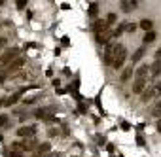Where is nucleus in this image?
<instances>
[{"label": "nucleus", "mask_w": 161, "mask_h": 157, "mask_svg": "<svg viewBox=\"0 0 161 157\" xmlns=\"http://www.w3.org/2000/svg\"><path fill=\"white\" fill-rule=\"evenodd\" d=\"M125 59H127V47L125 46H121V44H118V47H116V53H114V62H112V68H121L123 66V62H125Z\"/></svg>", "instance_id": "1"}, {"label": "nucleus", "mask_w": 161, "mask_h": 157, "mask_svg": "<svg viewBox=\"0 0 161 157\" xmlns=\"http://www.w3.org/2000/svg\"><path fill=\"white\" fill-rule=\"evenodd\" d=\"M19 53H21V49H19V47H12V49H6L2 55H0V62H2V64H12L14 61H17Z\"/></svg>", "instance_id": "2"}, {"label": "nucleus", "mask_w": 161, "mask_h": 157, "mask_svg": "<svg viewBox=\"0 0 161 157\" xmlns=\"http://www.w3.org/2000/svg\"><path fill=\"white\" fill-rule=\"evenodd\" d=\"M116 47H118V44H108V46H106V49H104V64H106V66H112Z\"/></svg>", "instance_id": "3"}, {"label": "nucleus", "mask_w": 161, "mask_h": 157, "mask_svg": "<svg viewBox=\"0 0 161 157\" xmlns=\"http://www.w3.org/2000/svg\"><path fill=\"white\" fill-rule=\"evenodd\" d=\"M146 84H148L146 78H135V82H133V93H144L146 91Z\"/></svg>", "instance_id": "4"}, {"label": "nucleus", "mask_w": 161, "mask_h": 157, "mask_svg": "<svg viewBox=\"0 0 161 157\" xmlns=\"http://www.w3.org/2000/svg\"><path fill=\"white\" fill-rule=\"evenodd\" d=\"M17 134L23 136V138H27V136H34V134H36V127H32V125L19 127V129H17Z\"/></svg>", "instance_id": "5"}, {"label": "nucleus", "mask_w": 161, "mask_h": 157, "mask_svg": "<svg viewBox=\"0 0 161 157\" xmlns=\"http://www.w3.org/2000/svg\"><path fill=\"white\" fill-rule=\"evenodd\" d=\"M51 112H53V108H42V110H38L34 116H36V117H40V119H49V121H51V119H55Z\"/></svg>", "instance_id": "6"}, {"label": "nucleus", "mask_w": 161, "mask_h": 157, "mask_svg": "<svg viewBox=\"0 0 161 157\" xmlns=\"http://www.w3.org/2000/svg\"><path fill=\"white\" fill-rule=\"evenodd\" d=\"M131 76H133V64H131V66H125V68L121 70V76H119V82H121V84L129 82V80H131Z\"/></svg>", "instance_id": "7"}, {"label": "nucleus", "mask_w": 161, "mask_h": 157, "mask_svg": "<svg viewBox=\"0 0 161 157\" xmlns=\"http://www.w3.org/2000/svg\"><path fill=\"white\" fill-rule=\"evenodd\" d=\"M108 27H106V21H103V19H97L95 23H93V30H95V34L99 36L101 32H104Z\"/></svg>", "instance_id": "8"}, {"label": "nucleus", "mask_w": 161, "mask_h": 157, "mask_svg": "<svg viewBox=\"0 0 161 157\" xmlns=\"http://www.w3.org/2000/svg\"><path fill=\"white\" fill-rule=\"evenodd\" d=\"M150 72V64H140L136 70H135V78H146Z\"/></svg>", "instance_id": "9"}, {"label": "nucleus", "mask_w": 161, "mask_h": 157, "mask_svg": "<svg viewBox=\"0 0 161 157\" xmlns=\"http://www.w3.org/2000/svg\"><path fill=\"white\" fill-rule=\"evenodd\" d=\"M112 36H114V32H112V30H108V29H106V30H104V32H101V34H99V36H97V42H99V44H106V42H108V40H110V38H112Z\"/></svg>", "instance_id": "10"}, {"label": "nucleus", "mask_w": 161, "mask_h": 157, "mask_svg": "<svg viewBox=\"0 0 161 157\" xmlns=\"http://www.w3.org/2000/svg\"><path fill=\"white\" fill-rule=\"evenodd\" d=\"M23 64H25V61H23V59H17V61H14L12 64H8V66H6V70H8V74H10V72H15V70L23 68Z\"/></svg>", "instance_id": "11"}, {"label": "nucleus", "mask_w": 161, "mask_h": 157, "mask_svg": "<svg viewBox=\"0 0 161 157\" xmlns=\"http://www.w3.org/2000/svg\"><path fill=\"white\" fill-rule=\"evenodd\" d=\"M150 74H152V78H157L159 74H161V61L157 59L153 64H150Z\"/></svg>", "instance_id": "12"}, {"label": "nucleus", "mask_w": 161, "mask_h": 157, "mask_svg": "<svg viewBox=\"0 0 161 157\" xmlns=\"http://www.w3.org/2000/svg\"><path fill=\"white\" fill-rule=\"evenodd\" d=\"M144 53H146V49H144V47H138V49L133 53V62H138V61L144 57Z\"/></svg>", "instance_id": "13"}, {"label": "nucleus", "mask_w": 161, "mask_h": 157, "mask_svg": "<svg viewBox=\"0 0 161 157\" xmlns=\"http://www.w3.org/2000/svg\"><path fill=\"white\" fill-rule=\"evenodd\" d=\"M104 21H106V27H112V25H114V23L118 21V15H116V14H108Z\"/></svg>", "instance_id": "14"}, {"label": "nucleus", "mask_w": 161, "mask_h": 157, "mask_svg": "<svg viewBox=\"0 0 161 157\" xmlns=\"http://www.w3.org/2000/svg\"><path fill=\"white\" fill-rule=\"evenodd\" d=\"M152 25H153V23H152L150 19H142V21H140V27H142L146 32H150V30H152Z\"/></svg>", "instance_id": "15"}, {"label": "nucleus", "mask_w": 161, "mask_h": 157, "mask_svg": "<svg viewBox=\"0 0 161 157\" xmlns=\"http://www.w3.org/2000/svg\"><path fill=\"white\" fill-rule=\"evenodd\" d=\"M153 40H155V32L153 30H150V32L144 34V44H152Z\"/></svg>", "instance_id": "16"}, {"label": "nucleus", "mask_w": 161, "mask_h": 157, "mask_svg": "<svg viewBox=\"0 0 161 157\" xmlns=\"http://www.w3.org/2000/svg\"><path fill=\"white\" fill-rule=\"evenodd\" d=\"M152 116H155V117H159L161 119V100L153 106V110H152Z\"/></svg>", "instance_id": "17"}, {"label": "nucleus", "mask_w": 161, "mask_h": 157, "mask_svg": "<svg viewBox=\"0 0 161 157\" xmlns=\"http://www.w3.org/2000/svg\"><path fill=\"white\" fill-rule=\"evenodd\" d=\"M152 97H161V84H155L152 87Z\"/></svg>", "instance_id": "18"}, {"label": "nucleus", "mask_w": 161, "mask_h": 157, "mask_svg": "<svg viewBox=\"0 0 161 157\" xmlns=\"http://www.w3.org/2000/svg\"><path fill=\"white\" fill-rule=\"evenodd\" d=\"M140 99H142V102H148L150 99H153V97H152V89H146V91L142 93V97H140Z\"/></svg>", "instance_id": "19"}, {"label": "nucleus", "mask_w": 161, "mask_h": 157, "mask_svg": "<svg viewBox=\"0 0 161 157\" xmlns=\"http://www.w3.org/2000/svg\"><path fill=\"white\" fill-rule=\"evenodd\" d=\"M19 99H21V93H15V95H14V97H10V99H8V100H6V104H14V102H17V100H19Z\"/></svg>", "instance_id": "20"}, {"label": "nucleus", "mask_w": 161, "mask_h": 157, "mask_svg": "<svg viewBox=\"0 0 161 157\" xmlns=\"http://www.w3.org/2000/svg\"><path fill=\"white\" fill-rule=\"evenodd\" d=\"M49 149V144H40L38 148H36V153H44V151H47Z\"/></svg>", "instance_id": "21"}, {"label": "nucleus", "mask_w": 161, "mask_h": 157, "mask_svg": "<svg viewBox=\"0 0 161 157\" xmlns=\"http://www.w3.org/2000/svg\"><path fill=\"white\" fill-rule=\"evenodd\" d=\"M8 121H10V117H8L6 114L0 116V127H6V125H8Z\"/></svg>", "instance_id": "22"}, {"label": "nucleus", "mask_w": 161, "mask_h": 157, "mask_svg": "<svg viewBox=\"0 0 161 157\" xmlns=\"http://www.w3.org/2000/svg\"><path fill=\"white\" fill-rule=\"evenodd\" d=\"M97 8H99L97 2H91V6H89V15H95V14H97Z\"/></svg>", "instance_id": "23"}, {"label": "nucleus", "mask_w": 161, "mask_h": 157, "mask_svg": "<svg viewBox=\"0 0 161 157\" xmlns=\"http://www.w3.org/2000/svg\"><path fill=\"white\" fill-rule=\"evenodd\" d=\"M125 30H127V32H135V30H136V25H135V23H127V25H125Z\"/></svg>", "instance_id": "24"}, {"label": "nucleus", "mask_w": 161, "mask_h": 157, "mask_svg": "<svg viewBox=\"0 0 161 157\" xmlns=\"http://www.w3.org/2000/svg\"><path fill=\"white\" fill-rule=\"evenodd\" d=\"M6 78H8V70L6 68H0V82H4Z\"/></svg>", "instance_id": "25"}, {"label": "nucleus", "mask_w": 161, "mask_h": 157, "mask_svg": "<svg viewBox=\"0 0 161 157\" xmlns=\"http://www.w3.org/2000/svg\"><path fill=\"white\" fill-rule=\"evenodd\" d=\"M10 157H23V151H17V149H12V151H10Z\"/></svg>", "instance_id": "26"}, {"label": "nucleus", "mask_w": 161, "mask_h": 157, "mask_svg": "<svg viewBox=\"0 0 161 157\" xmlns=\"http://www.w3.org/2000/svg\"><path fill=\"white\" fill-rule=\"evenodd\" d=\"M6 44H8V40H6V38H0V51L6 47Z\"/></svg>", "instance_id": "27"}, {"label": "nucleus", "mask_w": 161, "mask_h": 157, "mask_svg": "<svg viewBox=\"0 0 161 157\" xmlns=\"http://www.w3.org/2000/svg\"><path fill=\"white\" fill-rule=\"evenodd\" d=\"M25 4H27L25 0H19V2H17V8H25Z\"/></svg>", "instance_id": "28"}, {"label": "nucleus", "mask_w": 161, "mask_h": 157, "mask_svg": "<svg viewBox=\"0 0 161 157\" xmlns=\"http://www.w3.org/2000/svg\"><path fill=\"white\" fill-rule=\"evenodd\" d=\"M157 59H159V61H161V47H159V49H157Z\"/></svg>", "instance_id": "29"}, {"label": "nucleus", "mask_w": 161, "mask_h": 157, "mask_svg": "<svg viewBox=\"0 0 161 157\" xmlns=\"http://www.w3.org/2000/svg\"><path fill=\"white\" fill-rule=\"evenodd\" d=\"M157 131H159V133H161V119H159V121H157Z\"/></svg>", "instance_id": "30"}, {"label": "nucleus", "mask_w": 161, "mask_h": 157, "mask_svg": "<svg viewBox=\"0 0 161 157\" xmlns=\"http://www.w3.org/2000/svg\"><path fill=\"white\" fill-rule=\"evenodd\" d=\"M2 4H4V0H0V6H2Z\"/></svg>", "instance_id": "31"}]
</instances>
